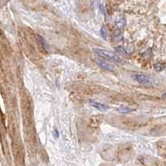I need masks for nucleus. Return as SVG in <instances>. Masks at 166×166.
I'll list each match as a JSON object with an SVG mask.
<instances>
[{
	"label": "nucleus",
	"mask_w": 166,
	"mask_h": 166,
	"mask_svg": "<svg viewBox=\"0 0 166 166\" xmlns=\"http://www.w3.org/2000/svg\"><path fill=\"white\" fill-rule=\"evenodd\" d=\"M36 38L38 39V42H39L40 44L42 46V48H43L46 49V50H48V44H47V42L44 40L43 38H42L41 36H39V35H37V36H36Z\"/></svg>",
	"instance_id": "6"
},
{
	"label": "nucleus",
	"mask_w": 166,
	"mask_h": 166,
	"mask_svg": "<svg viewBox=\"0 0 166 166\" xmlns=\"http://www.w3.org/2000/svg\"><path fill=\"white\" fill-rule=\"evenodd\" d=\"M117 110L121 114H129V113L131 112L132 110L130 109L129 107H126V106H120V107L118 108Z\"/></svg>",
	"instance_id": "7"
},
{
	"label": "nucleus",
	"mask_w": 166,
	"mask_h": 166,
	"mask_svg": "<svg viewBox=\"0 0 166 166\" xmlns=\"http://www.w3.org/2000/svg\"><path fill=\"white\" fill-rule=\"evenodd\" d=\"M126 20L123 16H119L116 20V26L118 29L123 28L126 26Z\"/></svg>",
	"instance_id": "5"
},
{
	"label": "nucleus",
	"mask_w": 166,
	"mask_h": 166,
	"mask_svg": "<svg viewBox=\"0 0 166 166\" xmlns=\"http://www.w3.org/2000/svg\"><path fill=\"white\" fill-rule=\"evenodd\" d=\"M54 132H55V134H56V136L57 137L58 136V130H54Z\"/></svg>",
	"instance_id": "11"
},
{
	"label": "nucleus",
	"mask_w": 166,
	"mask_h": 166,
	"mask_svg": "<svg viewBox=\"0 0 166 166\" xmlns=\"http://www.w3.org/2000/svg\"><path fill=\"white\" fill-rule=\"evenodd\" d=\"M89 104L92 106V107L96 108L98 110H101V111H106L110 109V106L106 105V104H103V103H101V102H98V101H89Z\"/></svg>",
	"instance_id": "3"
},
{
	"label": "nucleus",
	"mask_w": 166,
	"mask_h": 166,
	"mask_svg": "<svg viewBox=\"0 0 166 166\" xmlns=\"http://www.w3.org/2000/svg\"><path fill=\"white\" fill-rule=\"evenodd\" d=\"M134 79L137 82H139L140 84H143V85H152L153 84V80L150 78L149 76L144 75V74H136L134 76Z\"/></svg>",
	"instance_id": "2"
},
{
	"label": "nucleus",
	"mask_w": 166,
	"mask_h": 166,
	"mask_svg": "<svg viewBox=\"0 0 166 166\" xmlns=\"http://www.w3.org/2000/svg\"><path fill=\"white\" fill-rule=\"evenodd\" d=\"M163 98H164V99H166V93H165V94L163 95Z\"/></svg>",
	"instance_id": "12"
},
{
	"label": "nucleus",
	"mask_w": 166,
	"mask_h": 166,
	"mask_svg": "<svg viewBox=\"0 0 166 166\" xmlns=\"http://www.w3.org/2000/svg\"><path fill=\"white\" fill-rule=\"evenodd\" d=\"M154 68H155V70L156 71H161L164 70L165 66H164V64H162V63H160V62H157V63H155V64L154 65Z\"/></svg>",
	"instance_id": "9"
},
{
	"label": "nucleus",
	"mask_w": 166,
	"mask_h": 166,
	"mask_svg": "<svg viewBox=\"0 0 166 166\" xmlns=\"http://www.w3.org/2000/svg\"><path fill=\"white\" fill-rule=\"evenodd\" d=\"M93 52L98 55L100 58H102L103 59H106L108 61H112V62H121V58L117 56L116 54L110 52V51H106V50H103V49L100 48H94Z\"/></svg>",
	"instance_id": "1"
},
{
	"label": "nucleus",
	"mask_w": 166,
	"mask_h": 166,
	"mask_svg": "<svg viewBox=\"0 0 166 166\" xmlns=\"http://www.w3.org/2000/svg\"><path fill=\"white\" fill-rule=\"evenodd\" d=\"M95 61H96V63L98 64V66H100L102 69L107 71H114V67L110 65V63L106 62V61L101 60V59H95Z\"/></svg>",
	"instance_id": "4"
},
{
	"label": "nucleus",
	"mask_w": 166,
	"mask_h": 166,
	"mask_svg": "<svg viewBox=\"0 0 166 166\" xmlns=\"http://www.w3.org/2000/svg\"><path fill=\"white\" fill-rule=\"evenodd\" d=\"M100 33H101V37L103 38V39L107 40V32H106V28H105V26L101 27V28L100 30Z\"/></svg>",
	"instance_id": "8"
},
{
	"label": "nucleus",
	"mask_w": 166,
	"mask_h": 166,
	"mask_svg": "<svg viewBox=\"0 0 166 166\" xmlns=\"http://www.w3.org/2000/svg\"><path fill=\"white\" fill-rule=\"evenodd\" d=\"M116 51L120 55H124V56L126 55V52L125 51V49L123 48H121V47H118L116 49Z\"/></svg>",
	"instance_id": "10"
}]
</instances>
